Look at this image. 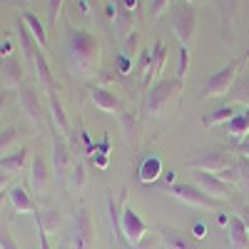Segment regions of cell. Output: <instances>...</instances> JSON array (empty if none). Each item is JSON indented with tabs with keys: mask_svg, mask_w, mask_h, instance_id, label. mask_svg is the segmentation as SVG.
<instances>
[{
	"mask_svg": "<svg viewBox=\"0 0 249 249\" xmlns=\"http://www.w3.org/2000/svg\"><path fill=\"white\" fill-rule=\"evenodd\" d=\"M68 57L80 72H92L97 68V40L88 30H70Z\"/></svg>",
	"mask_w": 249,
	"mask_h": 249,
	"instance_id": "6da1fadb",
	"label": "cell"
},
{
	"mask_svg": "<svg viewBox=\"0 0 249 249\" xmlns=\"http://www.w3.org/2000/svg\"><path fill=\"white\" fill-rule=\"evenodd\" d=\"M179 92H182V80L179 77L157 80L155 85L147 90V95H144V115L147 117H160L175 102V97Z\"/></svg>",
	"mask_w": 249,
	"mask_h": 249,
	"instance_id": "7a4b0ae2",
	"label": "cell"
},
{
	"mask_svg": "<svg viewBox=\"0 0 249 249\" xmlns=\"http://www.w3.org/2000/svg\"><path fill=\"white\" fill-rule=\"evenodd\" d=\"M170 25L179 37V45H190V40L195 37V28H197V10L192 3H175V8L170 10Z\"/></svg>",
	"mask_w": 249,
	"mask_h": 249,
	"instance_id": "3957f363",
	"label": "cell"
},
{
	"mask_svg": "<svg viewBox=\"0 0 249 249\" xmlns=\"http://www.w3.org/2000/svg\"><path fill=\"white\" fill-rule=\"evenodd\" d=\"M160 190L164 195H172L175 199L190 204V207H199V210H214V197H210L204 190H199L197 184L190 182H172V184H162Z\"/></svg>",
	"mask_w": 249,
	"mask_h": 249,
	"instance_id": "277c9868",
	"label": "cell"
},
{
	"mask_svg": "<svg viewBox=\"0 0 249 249\" xmlns=\"http://www.w3.org/2000/svg\"><path fill=\"white\" fill-rule=\"evenodd\" d=\"M242 57L239 60H234V62H230L227 68H222L219 72H214L210 80L204 82V90H202V97L207 100V97H224L227 92L232 90V85H234V80H237V72H239V68H242Z\"/></svg>",
	"mask_w": 249,
	"mask_h": 249,
	"instance_id": "5b68a950",
	"label": "cell"
},
{
	"mask_svg": "<svg viewBox=\"0 0 249 249\" xmlns=\"http://www.w3.org/2000/svg\"><path fill=\"white\" fill-rule=\"evenodd\" d=\"M237 160L227 152V150H207L202 155H197L195 160H187V167L190 170H202V172H212V175H219L224 170L234 167Z\"/></svg>",
	"mask_w": 249,
	"mask_h": 249,
	"instance_id": "8992f818",
	"label": "cell"
},
{
	"mask_svg": "<svg viewBox=\"0 0 249 249\" xmlns=\"http://www.w3.org/2000/svg\"><path fill=\"white\" fill-rule=\"evenodd\" d=\"M120 207H122V237H124V242L140 244L142 237L147 234V222L127 204V190H124L122 197H120Z\"/></svg>",
	"mask_w": 249,
	"mask_h": 249,
	"instance_id": "52a82bcc",
	"label": "cell"
},
{
	"mask_svg": "<svg viewBox=\"0 0 249 249\" xmlns=\"http://www.w3.org/2000/svg\"><path fill=\"white\" fill-rule=\"evenodd\" d=\"M72 249H92L95 247V230H92V219L85 207H80L72 219Z\"/></svg>",
	"mask_w": 249,
	"mask_h": 249,
	"instance_id": "ba28073f",
	"label": "cell"
},
{
	"mask_svg": "<svg viewBox=\"0 0 249 249\" xmlns=\"http://www.w3.org/2000/svg\"><path fill=\"white\" fill-rule=\"evenodd\" d=\"M195 179H197V184H199V190H204L210 197H217V199H224V202H232V199H234L232 184H227V182L219 179L217 175L195 170Z\"/></svg>",
	"mask_w": 249,
	"mask_h": 249,
	"instance_id": "9c48e42d",
	"label": "cell"
},
{
	"mask_svg": "<svg viewBox=\"0 0 249 249\" xmlns=\"http://www.w3.org/2000/svg\"><path fill=\"white\" fill-rule=\"evenodd\" d=\"M53 164H55V177L62 179L72 170V157H70V144L65 142V135L53 127Z\"/></svg>",
	"mask_w": 249,
	"mask_h": 249,
	"instance_id": "30bf717a",
	"label": "cell"
},
{
	"mask_svg": "<svg viewBox=\"0 0 249 249\" xmlns=\"http://www.w3.org/2000/svg\"><path fill=\"white\" fill-rule=\"evenodd\" d=\"M18 95H20V105H23L28 120L33 124H43V105H40V97H37V88L35 85H28V82H23V85L18 88Z\"/></svg>",
	"mask_w": 249,
	"mask_h": 249,
	"instance_id": "8fae6325",
	"label": "cell"
},
{
	"mask_svg": "<svg viewBox=\"0 0 249 249\" xmlns=\"http://www.w3.org/2000/svg\"><path fill=\"white\" fill-rule=\"evenodd\" d=\"M50 167H48V162L43 155H35L33 157V164H30V187L35 190V195H45L48 192V187H50Z\"/></svg>",
	"mask_w": 249,
	"mask_h": 249,
	"instance_id": "7c38bea8",
	"label": "cell"
},
{
	"mask_svg": "<svg viewBox=\"0 0 249 249\" xmlns=\"http://www.w3.org/2000/svg\"><path fill=\"white\" fill-rule=\"evenodd\" d=\"M160 237H162V242H164V247H167V249H202L192 234L172 230V227H162Z\"/></svg>",
	"mask_w": 249,
	"mask_h": 249,
	"instance_id": "4fadbf2b",
	"label": "cell"
},
{
	"mask_svg": "<svg viewBox=\"0 0 249 249\" xmlns=\"http://www.w3.org/2000/svg\"><path fill=\"white\" fill-rule=\"evenodd\" d=\"M164 60H167V50H164L162 40H157V43H155V50L150 53V68H147V72L142 75V88H144V90L152 88V80L162 72Z\"/></svg>",
	"mask_w": 249,
	"mask_h": 249,
	"instance_id": "5bb4252c",
	"label": "cell"
},
{
	"mask_svg": "<svg viewBox=\"0 0 249 249\" xmlns=\"http://www.w3.org/2000/svg\"><path fill=\"white\" fill-rule=\"evenodd\" d=\"M18 35H20V48H23V55H25V60L35 62L37 53L43 50V48H40V43L35 40V35L30 33V28L25 25V20H23V18L18 20Z\"/></svg>",
	"mask_w": 249,
	"mask_h": 249,
	"instance_id": "9a60e30c",
	"label": "cell"
},
{
	"mask_svg": "<svg viewBox=\"0 0 249 249\" xmlns=\"http://www.w3.org/2000/svg\"><path fill=\"white\" fill-rule=\"evenodd\" d=\"M3 82L5 88H20L25 82V70H23V62L15 60V57H8L3 62Z\"/></svg>",
	"mask_w": 249,
	"mask_h": 249,
	"instance_id": "2e32d148",
	"label": "cell"
},
{
	"mask_svg": "<svg viewBox=\"0 0 249 249\" xmlns=\"http://www.w3.org/2000/svg\"><path fill=\"white\" fill-rule=\"evenodd\" d=\"M162 175V160L157 155H147L142 162H140V167H137V177L142 184H152L157 177Z\"/></svg>",
	"mask_w": 249,
	"mask_h": 249,
	"instance_id": "e0dca14e",
	"label": "cell"
},
{
	"mask_svg": "<svg viewBox=\"0 0 249 249\" xmlns=\"http://www.w3.org/2000/svg\"><path fill=\"white\" fill-rule=\"evenodd\" d=\"M230 249H249V230L237 214L230 217Z\"/></svg>",
	"mask_w": 249,
	"mask_h": 249,
	"instance_id": "ac0fdd59",
	"label": "cell"
},
{
	"mask_svg": "<svg viewBox=\"0 0 249 249\" xmlns=\"http://www.w3.org/2000/svg\"><path fill=\"white\" fill-rule=\"evenodd\" d=\"M48 102H50V112H53V127L62 135H70V124H68V117H65V107H62V102H60V95L48 92Z\"/></svg>",
	"mask_w": 249,
	"mask_h": 249,
	"instance_id": "d6986e66",
	"label": "cell"
},
{
	"mask_svg": "<svg viewBox=\"0 0 249 249\" xmlns=\"http://www.w3.org/2000/svg\"><path fill=\"white\" fill-rule=\"evenodd\" d=\"M90 97L95 102V107H100L102 112H117L120 110V100L115 92H110L107 88H92Z\"/></svg>",
	"mask_w": 249,
	"mask_h": 249,
	"instance_id": "ffe728a7",
	"label": "cell"
},
{
	"mask_svg": "<svg viewBox=\"0 0 249 249\" xmlns=\"http://www.w3.org/2000/svg\"><path fill=\"white\" fill-rule=\"evenodd\" d=\"M227 127V135H232L234 137V142H244L247 140V135H249V107L242 112V115H234L230 122L224 124Z\"/></svg>",
	"mask_w": 249,
	"mask_h": 249,
	"instance_id": "44dd1931",
	"label": "cell"
},
{
	"mask_svg": "<svg viewBox=\"0 0 249 249\" xmlns=\"http://www.w3.org/2000/svg\"><path fill=\"white\" fill-rule=\"evenodd\" d=\"M8 199H10L15 212H35L37 210L35 202L30 199V195L25 192V187H18V184L10 187V190H8Z\"/></svg>",
	"mask_w": 249,
	"mask_h": 249,
	"instance_id": "7402d4cb",
	"label": "cell"
},
{
	"mask_svg": "<svg viewBox=\"0 0 249 249\" xmlns=\"http://www.w3.org/2000/svg\"><path fill=\"white\" fill-rule=\"evenodd\" d=\"M35 68H37V80L45 85V90L48 92H57V85H55V80H53V72H50V65H48L43 50H40L37 57H35Z\"/></svg>",
	"mask_w": 249,
	"mask_h": 249,
	"instance_id": "603a6c76",
	"label": "cell"
},
{
	"mask_svg": "<svg viewBox=\"0 0 249 249\" xmlns=\"http://www.w3.org/2000/svg\"><path fill=\"white\" fill-rule=\"evenodd\" d=\"M25 160H28V150L20 147V150H15V152H10V155L0 157V167H3L8 175H13V172H18V170H23Z\"/></svg>",
	"mask_w": 249,
	"mask_h": 249,
	"instance_id": "cb8c5ba5",
	"label": "cell"
},
{
	"mask_svg": "<svg viewBox=\"0 0 249 249\" xmlns=\"http://www.w3.org/2000/svg\"><path fill=\"white\" fill-rule=\"evenodd\" d=\"M234 115H237V112H234V105H227V107H219V110H214V112H207V115L202 117V124H204V127H212V124H219V122L227 124Z\"/></svg>",
	"mask_w": 249,
	"mask_h": 249,
	"instance_id": "d4e9b609",
	"label": "cell"
},
{
	"mask_svg": "<svg viewBox=\"0 0 249 249\" xmlns=\"http://www.w3.org/2000/svg\"><path fill=\"white\" fill-rule=\"evenodd\" d=\"M35 224H37L45 234H50V232H55L57 227H60V212H57V210H45V212H40V214L35 217Z\"/></svg>",
	"mask_w": 249,
	"mask_h": 249,
	"instance_id": "484cf974",
	"label": "cell"
},
{
	"mask_svg": "<svg viewBox=\"0 0 249 249\" xmlns=\"http://www.w3.org/2000/svg\"><path fill=\"white\" fill-rule=\"evenodd\" d=\"M20 18L25 20V25H28V28H30V33L35 35V40L40 43V48H45V45H48V33H45V25L40 23V20H37L33 13H23Z\"/></svg>",
	"mask_w": 249,
	"mask_h": 249,
	"instance_id": "4316f807",
	"label": "cell"
},
{
	"mask_svg": "<svg viewBox=\"0 0 249 249\" xmlns=\"http://www.w3.org/2000/svg\"><path fill=\"white\" fill-rule=\"evenodd\" d=\"M115 8H117V15H115L117 30H120L124 37H127L130 33H135V30H132V10H127V8H124L122 3H117Z\"/></svg>",
	"mask_w": 249,
	"mask_h": 249,
	"instance_id": "83f0119b",
	"label": "cell"
},
{
	"mask_svg": "<svg viewBox=\"0 0 249 249\" xmlns=\"http://www.w3.org/2000/svg\"><path fill=\"white\" fill-rule=\"evenodd\" d=\"M20 140V130L18 127H5L3 132H0V157H3L5 152L15 150V144Z\"/></svg>",
	"mask_w": 249,
	"mask_h": 249,
	"instance_id": "f1b7e54d",
	"label": "cell"
},
{
	"mask_svg": "<svg viewBox=\"0 0 249 249\" xmlns=\"http://www.w3.org/2000/svg\"><path fill=\"white\" fill-rule=\"evenodd\" d=\"M232 90H234V102H249V80L247 77H242V80H234V85H232Z\"/></svg>",
	"mask_w": 249,
	"mask_h": 249,
	"instance_id": "f546056e",
	"label": "cell"
},
{
	"mask_svg": "<svg viewBox=\"0 0 249 249\" xmlns=\"http://www.w3.org/2000/svg\"><path fill=\"white\" fill-rule=\"evenodd\" d=\"M0 249H20L10 234V224L8 222H0Z\"/></svg>",
	"mask_w": 249,
	"mask_h": 249,
	"instance_id": "4dcf8cb0",
	"label": "cell"
},
{
	"mask_svg": "<svg viewBox=\"0 0 249 249\" xmlns=\"http://www.w3.org/2000/svg\"><path fill=\"white\" fill-rule=\"evenodd\" d=\"M137 48H140V33L135 30V33H130L127 35V40H124V48H122V55L124 57H135V53H137Z\"/></svg>",
	"mask_w": 249,
	"mask_h": 249,
	"instance_id": "1f68e13d",
	"label": "cell"
},
{
	"mask_svg": "<svg viewBox=\"0 0 249 249\" xmlns=\"http://www.w3.org/2000/svg\"><path fill=\"white\" fill-rule=\"evenodd\" d=\"M62 3L65 0H48V25L55 28L57 18H60V10H62Z\"/></svg>",
	"mask_w": 249,
	"mask_h": 249,
	"instance_id": "d6a6232c",
	"label": "cell"
},
{
	"mask_svg": "<svg viewBox=\"0 0 249 249\" xmlns=\"http://www.w3.org/2000/svg\"><path fill=\"white\" fill-rule=\"evenodd\" d=\"M187 70H190V50H187V45H179V70H177V77L184 80Z\"/></svg>",
	"mask_w": 249,
	"mask_h": 249,
	"instance_id": "836d02e7",
	"label": "cell"
},
{
	"mask_svg": "<svg viewBox=\"0 0 249 249\" xmlns=\"http://www.w3.org/2000/svg\"><path fill=\"white\" fill-rule=\"evenodd\" d=\"M82 182H85V164H82V160H77L72 164V187H75V190H80Z\"/></svg>",
	"mask_w": 249,
	"mask_h": 249,
	"instance_id": "e575fe53",
	"label": "cell"
},
{
	"mask_svg": "<svg viewBox=\"0 0 249 249\" xmlns=\"http://www.w3.org/2000/svg\"><path fill=\"white\" fill-rule=\"evenodd\" d=\"M237 170H239V179H244L249 184V157H244V155L237 157Z\"/></svg>",
	"mask_w": 249,
	"mask_h": 249,
	"instance_id": "d590c367",
	"label": "cell"
},
{
	"mask_svg": "<svg viewBox=\"0 0 249 249\" xmlns=\"http://www.w3.org/2000/svg\"><path fill=\"white\" fill-rule=\"evenodd\" d=\"M234 214L244 222V227L249 230V204H247V202H237V204H234Z\"/></svg>",
	"mask_w": 249,
	"mask_h": 249,
	"instance_id": "8d00e7d4",
	"label": "cell"
},
{
	"mask_svg": "<svg viewBox=\"0 0 249 249\" xmlns=\"http://www.w3.org/2000/svg\"><path fill=\"white\" fill-rule=\"evenodd\" d=\"M167 3H170V0H152V8H150V13L157 18V15L164 10V8H167Z\"/></svg>",
	"mask_w": 249,
	"mask_h": 249,
	"instance_id": "74e56055",
	"label": "cell"
},
{
	"mask_svg": "<svg viewBox=\"0 0 249 249\" xmlns=\"http://www.w3.org/2000/svg\"><path fill=\"white\" fill-rule=\"evenodd\" d=\"M35 230H37V239H40V249H53L50 247V242H48V234L43 232V230H40V227L35 224Z\"/></svg>",
	"mask_w": 249,
	"mask_h": 249,
	"instance_id": "f35d334b",
	"label": "cell"
},
{
	"mask_svg": "<svg viewBox=\"0 0 249 249\" xmlns=\"http://www.w3.org/2000/svg\"><path fill=\"white\" fill-rule=\"evenodd\" d=\"M204 232H207V230H204V224H202V222H197V224H195V230H192L195 239H202V237H204Z\"/></svg>",
	"mask_w": 249,
	"mask_h": 249,
	"instance_id": "ab89813d",
	"label": "cell"
},
{
	"mask_svg": "<svg viewBox=\"0 0 249 249\" xmlns=\"http://www.w3.org/2000/svg\"><path fill=\"white\" fill-rule=\"evenodd\" d=\"M8 182H10V175L0 167V190H3V187H8Z\"/></svg>",
	"mask_w": 249,
	"mask_h": 249,
	"instance_id": "60d3db41",
	"label": "cell"
},
{
	"mask_svg": "<svg viewBox=\"0 0 249 249\" xmlns=\"http://www.w3.org/2000/svg\"><path fill=\"white\" fill-rule=\"evenodd\" d=\"M120 70H122V72H127V70H130V57L120 55Z\"/></svg>",
	"mask_w": 249,
	"mask_h": 249,
	"instance_id": "b9f144b4",
	"label": "cell"
},
{
	"mask_svg": "<svg viewBox=\"0 0 249 249\" xmlns=\"http://www.w3.org/2000/svg\"><path fill=\"white\" fill-rule=\"evenodd\" d=\"M120 3L127 8V10H135V8H137V0H120Z\"/></svg>",
	"mask_w": 249,
	"mask_h": 249,
	"instance_id": "7bdbcfd3",
	"label": "cell"
},
{
	"mask_svg": "<svg viewBox=\"0 0 249 249\" xmlns=\"http://www.w3.org/2000/svg\"><path fill=\"white\" fill-rule=\"evenodd\" d=\"M5 102H8V92H0V115L5 110Z\"/></svg>",
	"mask_w": 249,
	"mask_h": 249,
	"instance_id": "ee69618b",
	"label": "cell"
},
{
	"mask_svg": "<svg viewBox=\"0 0 249 249\" xmlns=\"http://www.w3.org/2000/svg\"><path fill=\"white\" fill-rule=\"evenodd\" d=\"M90 5H95V0H80V8L85 10V13L90 10Z\"/></svg>",
	"mask_w": 249,
	"mask_h": 249,
	"instance_id": "f6af8a7d",
	"label": "cell"
},
{
	"mask_svg": "<svg viewBox=\"0 0 249 249\" xmlns=\"http://www.w3.org/2000/svg\"><path fill=\"white\" fill-rule=\"evenodd\" d=\"M242 155H244V157H249V142H247V140L242 142Z\"/></svg>",
	"mask_w": 249,
	"mask_h": 249,
	"instance_id": "bcb514c9",
	"label": "cell"
},
{
	"mask_svg": "<svg viewBox=\"0 0 249 249\" xmlns=\"http://www.w3.org/2000/svg\"><path fill=\"white\" fill-rule=\"evenodd\" d=\"M5 197H8V192L0 190V210H3V202H5Z\"/></svg>",
	"mask_w": 249,
	"mask_h": 249,
	"instance_id": "7dc6e473",
	"label": "cell"
},
{
	"mask_svg": "<svg viewBox=\"0 0 249 249\" xmlns=\"http://www.w3.org/2000/svg\"><path fill=\"white\" fill-rule=\"evenodd\" d=\"M184 3H190V0H184Z\"/></svg>",
	"mask_w": 249,
	"mask_h": 249,
	"instance_id": "c3c4849f",
	"label": "cell"
}]
</instances>
